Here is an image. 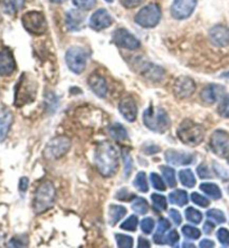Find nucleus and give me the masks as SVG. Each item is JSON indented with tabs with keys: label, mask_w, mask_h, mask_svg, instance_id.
<instances>
[{
	"label": "nucleus",
	"mask_w": 229,
	"mask_h": 248,
	"mask_svg": "<svg viewBox=\"0 0 229 248\" xmlns=\"http://www.w3.org/2000/svg\"><path fill=\"white\" fill-rule=\"evenodd\" d=\"M95 165L103 177H112L119 167V155L110 142H102L95 150Z\"/></svg>",
	"instance_id": "1"
},
{
	"label": "nucleus",
	"mask_w": 229,
	"mask_h": 248,
	"mask_svg": "<svg viewBox=\"0 0 229 248\" xmlns=\"http://www.w3.org/2000/svg\"><path fill=\"white\" fill-rule=\"evenodd\" d=\"M177 136L183 143L189 147H197L203 141L205 130L201 125L191 120H184L177 130Z\"/></svg>",
	"instance_id": "2"
},
{
	"label": "nucleus",
	"mask_w": 229,
	"mask_h": 248,
	"mask_svg": "<svg viewBox=\"0 0 229 248\" xmlns=\"http://www.w3.org/2000/svg\"><path fill=\"white\" fill-rule=\"evenodd\" d=\"M143 122L149 130L155 133H163L169 129L170 119L163 108L151 107L143 113Z\"/></svg>",
	"instance_id": "3"
},
{
	"label": "nucleus",
	"mask_w": 229,
	"mask_h": 248,
	"mask_svg": "<svg viewBox=\"0 0 229 248\" xmlns=\"http://www.w3.org/2000/svg\"><path fill=\"white\" fill-rule=\"evenodd\" d=\"M55 202V188L52 182L46 181L39 186L35 193L34 211L36 214H43L53 207Z\"/></svg>",
	"instance_id": "4"
},
{
	"label": "nucleus",
	"mask_w": 229,
	"mask_h": 248,
	"mask_svg": "<svg viewBox=\"0 0 229 248\" xmlns=\"http://www.w3.org/2000/svg\"><path fill=\"white\" fill-rule=\"evenodd\" d=\"M36 97V85L31 78L24 73L19 82L16 85V92H15V105L17 108L24 107L25 104L32 102Z\"/></svg>",
	"instance_id": "5"
},
{
	"label": "nucleus",
	"mask_w": 229,
	"mask_h": 248,
	"mask_svg": "<svg viewBox=\"0 0 229 248\" xmlns=\"http://www.w3.org/2000/svg\"><path fill=\"white\" fill-rule=\"evenodd\" d=\"M21 24L28 32L35 36L44 35L47 31L46 18L43 13L37 10L25 13L21 17Z\"/></svg>",
	"instance_id": "6"
},
{
	"label": "nucleus",
	"mask_w": 229,
	"mask_h": 248,
	"mask_svg": "<svg viewBox=\"0 0 229 248\" xmlns=\"http://www.w3.org/2000/svg\"><path fill=\"white\" fill-rule=\"evenodd\" d=\"M160 19H161V8L157 3H150L143 7L134 18L136 23L143 28H153L158 26Z\"/></svg>",
	"instance_id": "7"
},
{
	"label": "nucleus",
	"mask_w": 229,
	"mask_h": 248,
	"mask_svg": "<svg viewBox=\"0 0 229 248\" xmlns=\"http://www.w3.org/2000/svg\"><path fill=\"white\" fill-rule=\"evenodd\" d=\"M65 61H66L67 67L75 74H81L86 68L87 63V53L82 47L74 46L67 49L65 54Z\"/></svg>",
	"instance_id": "8"
},
{
	"label": "nucleus",
	"mask_w": 229,
	"mask_h": 248,
	"mask_svg": "<svg viewBox=\"0 0 229 248\" xmlns=\"http://www.w3.org/2000/svg\"><path fill=\"white\" fill-rule=\"evenodd\" d=\"M71 149V140L66 137H57L50 140L44 149V155L48 160H56L64 156Z\"/></svg>",
	"instance_id": "9"
},
{
	"label": "nucleus",
	"mask_w": 229,
	"mask_h": 248,
	"mask_svg": "<svg viewBox=\"0 0 229 248\" xmlns=\"http://www.w3.org/2000/svg\"><path fill=\"white\" fill-rule=\"evenodd\" d=\"M210 148L219 158L229 156V133L223 130H217L210 138Z\"/></svg>",
	"instance_id": "10"
},
{
	"label": "nucleus",
	"mask_w": 229,
	"mask_h": 248,
	"mask_svg": "<svg viewBox=\"0 0 229 248\" xmlns=\"http://www.w3.org/2000/svg\"><path fill=\"white\" fill-rule=\"evenodd\" d=\"M112 41L120 48L136 50L140 47V41L125 28H119L112 35Z\"/></svg>",
	"instance_id": "11"
},
{
	"label": "nucleus",
	"mask_w": 229,
	"mask_h": 248,
	"mask_svg": "<svg viewBox=\"0 0 229 248\" xmlns=\"http://www.w3.org/2000/svg\"><path fill=\"white\" fill-rule=\"evenodd\" d=\"M197 0H174L171 6V15L174 19H187L195 12Z\"/></svg>",
	"instance_id": "12"
},
{
	"label": "nucleus",
	"mask_w": 229,
	"mask_h": 248,
	"mask_svg": "<svg viewBox=\"0 0 229 248\" xmlns=\"http://www.w3.org/2000/svg\"><path fill=\"white\" fill-rule=\"evenodd\" d=\"M172 90L176 97L184 100V98L190 97L195 93L196 84L194 79L188 78V76H180L174 82Z\"/></svg>",
	"instance_id": "13"
},
{
	"label": "nucleus",
	"mask_w": 229,
	"mask_h": 248,
	"mask_svg": "<svg viewBox=\"0 0 229 248\" xmlns=\"http://www.w3.org/2000/svg\"><path fill=\"white\" fill-rule=\"evenodd\" d=\"M113 24V18L110 14H108L107 10L105 9H99L94 13L90 18L89 26L92 28L93 31H103V29L110 27L111 25Z\"/></svg>",
	"instance_id": "14"
},
{
	"label": "nucleus",
	"mask_w": 229,
	"mask_h": 248,
	"mask_svg": "<svg viewBox=\"0 0 229 248\" xmlns=\"http://www.w3.org/2000/svg\"><path fill=\"white\" fill-rule=\"evenodd\" d=\"M209 39L213 45L217 47H226L229 45V28L223 25L214 26L209 31Z\"/></svg>",
	"instance_id": "15"
},
{
	"label": "nucleus",
	"mask_w": 229,
	"mask_h": 248,
	"mask_svg": "<svg viewBox=\"0 0 229 248\" xmlns=\"http://www.w3.org/2000/svg\"><path fill=\"white\" fill-rule=\"evenodd\" d=\"M165 158L167 162L173 166H188L191 165L195 160L192 155H189V153L183 151L173 150V149L166 151Z\"/></svg>",
	"instance_id": "16"
},
{
	"label": "nucleus",
	"mask_w": 229,
	"mask_h": 248,
	"mask_svg": "<svg viewBox=\"0 0 229 248\" xmlns=\"http://www.w3.org/2000/svg\"><path fill=\"white\" fill-rule=\"evenodd\" d=\"M15 69H16V62L12 50L2 48L0 50V76H10Z\"/></svg>",
	"instance_id": "17"
},
{
	"label": "nucleus",
	"mask_w": 229,
	"mask_h": 248,
	"mask_svg": "<svg viewBox=\"0 0 229 248\" xmlns=\"http://www.w3.org/2000/svg\"><path fill=\"white\" fill-rule=\"evenodd\" d=\"M224 92H225L224 86L218 85V84H210V85H207L205 89L201 91L200 97L205 103L214 104L223 97Z\"/></svg>",
	"instance_id": "18"
},
{
	"label": "nucleus",
	"mask_w": 229,
	"mask_h": 248,
	"mask_svg": "<svg viewBox=\"0 0 229 248\" xmlns=\"http://www.w3.org/2000/svg\"><path fill=\"white\" fill-rule=\"evenodd\" d=\"M119 111L128 122H134L137 116V108L131 96L122 98L119 104Z\"/></svg>",
	"instance_id": "19"
},
{
	"label": "nucleus",
	"mask_w": 229,
	"mask_h": 248,
	"mask_svg": "<svg viewBox=\"0 0 229 248\" xmlns=\"http://www.w3.org/2000/svg\"><path fill=\"white\" fill-rule=\"evenodd\" d=\"M89 85L91 90L93 91L94 94L99 97H105L107 95V83L103 76L94 73L89 78Z\"/></svg>",
	"instance_id": "20"
},
{
	"label": "nucleus",
	"mask_w": 229,
	"mask_h": 248,
	"mask_svg": "<svg viewBox=\"0 0 229 248\" xmlns=\"http://www.w3.org/2000/svg\"><path fill=\"white\" fill-rule=\"evenodd\" d=\"M85 24V15L79 10H70L66 15V26L68 31H82Z\"/></svg>",
	"instance_id": "21"
},
{
	"label": "nucleus",
	"mask_w": 229,
	"mask_h": 248,
	"mask_svg": "<svg viewBox=\"0 0 229 248\" xmlns=\"http://www.w3.org/2000/svg\"><path fill=\"white\" fill-rule=\"evenodd\" d=\"M14 122V115L8 108L0 110V142H2L8 136L10 126Z\"/></svg>",
	"instance_id": "22"
},
{
	"label": "nucleus",
	"mask_w": 229,
	"mask_h": 248,
	"mask_svg": "<svg viewBox=\"0 0 229 248\" xmlns=\"http://www.w3.org/2000/svg\"><path fill=\"white\" fill-rule=\"evenodd\" d=\"M3 13L7 15H16L25 6V0H0Z\"/></svg>",
	"instance_id": "23"
},
{
	"label": "nucleus",
	"mask_w": 229,
	"mask_h": 248,
	"mask_svg": "<svg viewBox=\"0 0 229 248\" xmlns=\"http://www.w3.org/2000/svg\"><path fill=\"white\" fill-rule=\"evenodd\" d=\"M169 228V221L167 220L166 218H160L157 232H155V234L153 236V240L155 244H158V245H165V234Z\"/></svg>",
	"instance_id": "24"
},
{
	"label": "nucleus",
	"mask_w": 229,
	"mask_h": 248,
	"mask_svg": "<svg viewBox=\"0 0 229 248\" xmlns=\"http://www.w3.org/2000/svg\"><path fill=\"white\" fill-rule=\"evenodd\" d=\"M169 202H171L172 205H176L179 207L186 206L189 202L188 193L184 190H180V189L174 190L169 195Z\"/></svg>",
	"instance_id": "25"
},
{
	"label": "nucleus",
	"mask_w": 229,
	"mask_h": 248,
	"mask_svg": "<svg viewBox=\"0 0 229 248\" xmlns=\"http://www.w3.org/2000/svg\"><path fill=\"white\" fill-rule=\"evenodd\" d=\"M126 209L122 206H110V209H108V218H110V224L111 225H116L118 222L122 219L123 217L125 216Z\"/></svg>",
	"instance_id": "26"
},
{
	"label": "nucleus",
	"mask_w": 229,
	"mask_h": 248,
	"mask_svg": "<svg viewBox=\"0 0 229 248\" xmlns=\"http://www.w3.org/2000/svg\"><path fill=\"white\" fill-rule=\"evenodd\" d=\"M200 189L206 193L207 196H209L210 198L214 200H219L221 198V191L219 187L215 184H210V182H205V184L200 185Z\"/></svg>",
	"instance_id": "27"
},
{
	"label": "nucleus",
	"mask_w": 229,
	"mask_h": 248,
	"mask_svg": "<svg viewBox=\"0 0 229 248\" xmlns=\"http://www.w3.org/2000/svg\"><path fill=\"white\" fill-rule=\"evenodd\" d=\"M108 131H110L111 137L116 141H124L128 139V132L120 123H115L113 125H111Z\"/></svg>",
	"instance_id": "28"
},
{
	"label": "nucleus",
	"mask_w": 229,
	"mask_h": 248,
	"mask_svg": "<svg viewBox=\"0 0 229 248\" xmlns=\"http://www.w3.org/2000/svg\"><path fill=\"white\" fill-rule=\"evenodd\" d=\"M179 179L180 182L184 187L187 188H194L196 185V178L194 176V172L189 169L181 170L179 172Z\"/></svg>",
	"instance_id": "29"
},
{
	"label": "nucleus",
	"mask_w": 229,
	"mask_h": 248,
	"mask_svg": "<svg viewBox=\"0 0 229 248\" xmlns=\"http://www.w3.org/2000/svg\"><path fill=\"white\" fill-rule=\"evenodd\" d=\"M143 75L152 79V81H159L163 78V71L162 68L155 66L153 64H148L145 71L143 72Z\"/></svg>",
	"instance_id": "30"
},
{
	"label": "nucleus",
	"mask_w": 229,
	"mask_h": 248,
	"mask_svg": "<svg viewBox=\"0 0 229 248\" xmlns=\"http://www.w3.org/2000/svg\"><path fill=\"white\" fill-rule=\"evenodd\" d=\"M160 170L162 171L163 178L167 181L169 187H174L177 185V180H176V172L172 168L167 167V166H161L160 167Z\"/></svg>",
	"instance_id": "31"
},
{
	"label": "nucleus",
	"mask_w": 229,
	"mask_h": 248,
	"mask_svg": "<svg viewBox=\"0 0 229 248\" xmlns=\"http://www.w3.org/2000/svg\"><path fill=\"white\" fill-rule=\"evenodd\" d=\"M134 187H136L137 190L141 192H148L149 190V185H148V180H147V176L143 171H141L137 174L136 179L133 181Z\"/></svg>",
	"instance_id": "32"
},
{
	"label": "nucleus",
	"mask_w": 229,
	"mask_h": 248,
	"mask_svg": "<svg viewBox=\"0 0 229 248\" xmlns=\"http://www.w3.org/2000/svg\"><path fill=\"white\" fill-rule=\"evenodd\" d=\"M132 209L139 215H144L149 211V205L144 198H136L132 202Z\"/></svg>",
	"instance_id": "33"
},
{
	"label": "nucleus",
	"mask_w": 229,
	"mask_h": 248,
	"mask_svg": "<svg viewBox=\"0 0 229 248\" xmlns=\"http://www.w3.org/2000/svg\"><path fill=\"white\" fill-rule=\"evenodd\" d=\"M152 203H153V207L159 211H165L167 210V207H168V203H167L166 197H163L159 193H153L151 195Z\"/></svg>",
	"instance_id": "34"
},
{
	"label": "nucleus",
	"mask_w": 229,
	"mask_h": 248,
	"mask_svg": "<svg viewBox=\"0 0 229 248\" xmlns=\"http://www.w3.org/2000/svg\"><path fill=\"white\" fill-rule=\"evenodd\" d=\"M184 214H186L187 220L192 222V224L198 225V224H200L201 220H202V215H201L200 211L196 210L195 208H192V207L187 208L186 213H184Z\"/></svg>",
	"instance_id": "35"
},
{
	"label": "nucleus",
	"mask_w": 229,
	"mask_h": 248,
	"mask_svg": "<svg viewBox=\"0 0 229 248\" xmlns=\"http://www.w3.org/2000/svg\"><path fill=\"white\" fill-rule=\"evenodd\" d=\"M115 240L116 244L120 248H131L133 246V238L130 236L126 235H121V234H116L115 235Z\"/></svg>",
	"instance_id": "36"
},
{
	"label": "nucleus",
	"mask_w": 229,
	"mask_h": 248,
	"mask_svg": "<svg viewBox=\"0 0 229 248\" xmlns=\"http://www.w3.org/2000/svg\"><path fill=\"white\" fill-rule=\"evenodd\" d=\"M207 217H208L209 219L216 221L217 224H224V222L226 221V218H225L223 211L218 209H210L207 211Z\"/></svg>",
	"instance_id": "37"
},
{
	"label": "nucleus",
	"mask_w": 229,
	"mask_h": 248,
	"mask_svg": "<svg viewBox=\"0 0 229 248\" xmlns=\"http://www.w3.org/2000/svg\"><path fill=\"white\" fill-rule=\"evenodd\" d=\"M183 234L189 239H198L200 237V231L192 226H183Z\"/></svg>",
	"instance_id": "38"
},
{
	"label": "nucleus",
	"mask_w": 229,
	"mask_h": 248,
	"mask_svg": "<svg viewBox=\"0 0 229 248\" xmlns=\"http://www.w3.org/2000/svg\"><path fill=\"white\" fill-rule=\"evenodd\" d=\"M73 3L82 10H91L96 5V0H73Z\"/></svg>",
	"instance_id": "39"
},
{
	"label": "nucleus",
	"mask_w": 229,
	"mask_h": 248,
	"mask_svg": "<svg viewBox=\"0 0 229 248\" xmlns=\"http://www.w3.org/2000/svg\"><path fill=\"white\" fill-rule=\"evenodd\" d=\"M123 161H124V176L128 178L133 167V160L128 150H123Z\"/></svg>",
	"instance_id": "40"
},
{
	"label": "nucleus",
	"mask_w": 229,
	"mask_h": 248,
	"mask_svg": "<svg viewBox=\"0 0 229 248\" xmlns=\"http://www.w3.org/2000/svg\"><path fill=\"white\" fill-rule=\"evenodd\" d=\"M137 226V216H130L123 224L121 225V229L128 232H136Z\"/></svg>",
	"instance_id": "41"
},
{
	"label": "nucleus",
	"mask_w": 229,
	"mask_h": 248,
	"mask_svg": "<svg viewBox=\"0 0 229 248\" xmlns=\"http://www.w3.org/2000/svg\"><path fill=\"white\" fill-rule=\"evenodd\" d=\"M218 113H219L223 118H229V94L221 98L219 108H218Z\"/></svg>",
	"instance_id": "42"
},
{
	"label": "nucleus",
	"mask_w": 229,
	"mask_h": 248,
	"mask_svg": "<svg viewBox=\"0 0 229 248\" xmlns=\"http://www.w3.org/2000/svg\"><path fill=\"white\" fill-rule=\"evenodd\" d=\"M150 180H151V185L153 186L154 189H157V190H160V191H165L166 190L165 182L162 181L161 178H160V176H158L157 173L152 172L150 174Z\"/></svg>",
	"instance_id": "43"
},
{
	"label": "nucleus",
	"mask_w": 229,
	"mask_h": 248,
	"mask_svg": "<svg viewBox=\"0 0 229 248\" xmlns=\"http://www.w3.org/2000/svg\"><path fill=\"white\" fill-rule=\"evenodd\" d=\"M154 229V220L151 218H144L141 221V231H142L145 235L151 234L152 231Z\"/></svg>",
	"instance_id": "44"
},
{
	"label": "nucleus",
	"mask_w": 229,
	"mask_h": 248,
	"mask_svg": "<svg viewBox=\"0 0 229 248\" xmlns=\"http://www.w3.org/2000/svg\"><path fill=\"white\" fill-rule=\"evenodd\" d=\"M191 200H192V202L194 203H196V205H198V206H200V207H208L209 206V200L207 199V198H205V197L203 196H201L200 193H198V192H194L191 195Z\"/></svg>",
	"instance_id": "45"
},
{
	"label": "nucleus",
	"mask_w": 229,
	"mask_h": 248,
	"mask_svg": "<svg viewBox=\"0 0 229 248\" xmlns=\"http://www.w3.org/2000/svg\"><path fill=\"white\" fill-rule=\"evenodd\" d=\"M217 238L224 247H229V231L226 228H220L218 231Z\"/></svg>",
	"instance_id": "46"
},
{
	"label": "nucleus",
	"mask_w": 229,
	"mask_h": 248,
	"mask_svg": "<svg viewBox=\"0 0 229 248\" xmlns=\"http://www.w3.org/2000/svg\"><path fill=\"white\" fill-rule=\"evenodd\" d=\"M134 196L132 192L129 191V189H120V190L116 192V199L121 200V202H130L131 199L134 198Z\"/></svg>",
	"instance_id": "47"
},
{
	"label": "nucleus",
	"mask_w": 229,
	"mask_h": 248,
	"mask_svg": "<svg viewBox=\"0 0 229 248\" xmlns=\"http://www.w3.org/2000/svg\"><path fill=\"white\" fill-rule=\"evenodd\" d=\"M197 173L201 179H210V178H213L212 171L209 170L208 166L205 165V163H202V165L197 168Z\"/></svg>",
	"instance_id": "48"
},
{
	"label": "nucleus",
	"mask_w": 229,
	"mask_h": 248,
	"mask_svg": "<svg viewBox=\"0 0 229 248\" xmlns=\"http://www.w3.org/2000/svg\"><path fill=\"white\" fill-rule=\"evenodd\" d=\"M179 234H178L176 231H171L165 237V244L170 246H174L178 242H179Z\"/></svg>",
	"instance_id": "49"
},
{
	"label": "nucleus",
	"mask_w": 229,
	"mask_h": 248,
	"mask_svg": "<svg viewBox=\"0 0 229 248\" xmlns=\"http://www.w3.org/2000/svg\"><path fill=\"white\" fill-rule=\"evenodd\" d=\"M121 1V5L125 8L132 9L136 8V7L142 5V3L145 1V0H120Z\"/></svg>",
	"instance_id": "50"
},
{
	"label": "nucleus",
	"mask_w": 229,
	"mask_h": 248,
	"mask_svg": "<svg viewBox=\"0 0 229 248\" xmlns=\"http://www.w3.org/2000/svg\"><path fill=\"white\" fill-rule=\"evenodd\" d=\"M169 216L171 218V220L174 222V225H180L181 221H183V218H181L180 213H178V210L171 209L169 210Z\"/></svg>",
	"instance_id": "51"
},
{
	"label": "nucleus",
	"mask_w": 229,
	"mask_h": 248,
	"mask_svg": "<svg viewBox=\"0 0 229 248\" xmlns=\"http://www.w3.org/2000/svg\"><path fill=\"white\" fill-rule=\"evenodd\" d=\"M143 151L145 155H155V153L160 151V148L157 147V145H151V147L150 145H147V147L143 149Z\"/></svg>",
	"instance_id": "52"
},
{
	"label": "nucleus",
	"mask_w": 229,
	"mask_h": 248,
	"mask_svg": "<svg viewBox=\"0 0 229 248\" xmlns=\"http://www.w3.org/2000/svg\"><path fill=\"white\" fill-rule=\"evenodd\" d=\"M28 185H29L28 178L23 177V178H21V179L19 180V190H20L21 192H26L27 189H28Z\"/></svg>",
	"instance_id": "53"
},
{
	"label": "nucleus",
	"mask_w": 229,
	"mask_h": 248,
	"mask_svg": "<svg viewBox=\"0 0 229 248\" xmlns=\"http://www.w3.org/2000/svg\"><path fill=\"white\" fill-rule=\"evenodd\" d=\"M214 229H215V225H214L212 221H206L205 225H203V232H205V234H212Z\"/></svg>",
	"instance_id": "54"
},
{
	"label": "nucleus",
	"mask_w": 229,
	"mask_h": 248,
	"mask_svg": "<svg viewBox=\"0 0 229 248\" xmlns=\"http://www.w3.org/2000/svg\"><path fill=\"white\" fill-rule=\"evenodd\" d=\"M199 246H200L201 248H203V247H215V243H214L213 240L203 239V240H201L200 244H199Z\"/></svg>",
	"instance_id": "55"
},
{
	"label": "nucleus",
	"mask_w": 229,
	"mask_h": 248,
	"mask_svg": "<svg viewBox=\"0 0 229 248\" xmlns=\"http://www.w3.org/2000/svg\"><path fill=\"white\" fill-rule=\"evenodd\" d=\"M137 247H144V248H149L150 247V242H149L148 239L145 238H142V237H140L139 238V245H137Z\"/></svg>",
	"instance_id": "56"
},
{
	"label": "nucleus",
	"mask_w": 229,
	"mask_h": 248,
	"mask_svg": "<svg viewBox=\"0 0 229 248\" xmlns=\"http://www.w3.org/2000/svg\"><path fill=\"white\" fill-rule=\"evenodd\" d=\"M49 1L53 3H63L65 0H49Z\"/></svg>",
	"instance_id": "57"
},
{
	"label": "nucleus",
	"mask_w": 229,
	"mask_h": 248,
	"mask_svg": "<svg viewBox=\"0 0 229 248\" xmlns=\"http://www.w3.org/2000/svg\"><path fill=\"white\" fill-rule=\"evenodd\" d=\"M183 246V247H194V245H190V243H184Z\"/></svg>",
	"instance_id": "58"
},
{
	"label": "nucleus",
	"mask_w": 229,
	"mask_h": 248,
	"mask_svg": "<svg viewBox=\"0 0 229 248\" xmlns=\"http://www.w3.org/2000/svg\"><path fill=\"white\" fill-rule=\"evenodd\" d=\"M105 1H107V2H108V3H112V2H113V1H114V0H105Z\"/></svg>",
	"instance_id": "59"
},
{
	"label": "nucleus",
	"mask_w": 229,
	"mask_h": 248,
	"mask_svg": "<svg viewBox=\"0 0 229 248\" xmlns=\"http://www.w3.org/2000/svg\"><path fill=\"white\" fill-rule=\"evenodd\" d=\"M225 78H229V72L227 73V74H225Z\"/></svg>",
	"instance_id": "60"
},
{
	"label": "nucleus",
	"mask_w": 229,
	"mask_h": 248,
	"mask_svg": "<svg viewBox=\"0 0 229 248\" xmlns=\"http://www.w3.org/2000/svg\"><path fill=\"white\" fill-rule=\"evenodd\" d=\"M227 159H228V162H229V156H228V158H227Z\"/></svg>",
	"instance_id": "61"
}]
</instances>
